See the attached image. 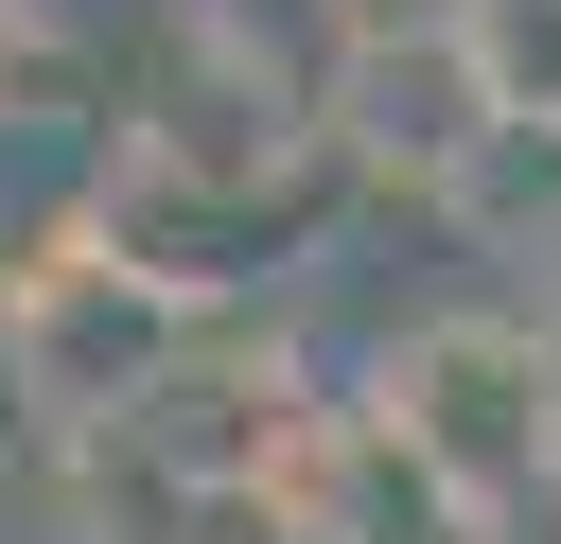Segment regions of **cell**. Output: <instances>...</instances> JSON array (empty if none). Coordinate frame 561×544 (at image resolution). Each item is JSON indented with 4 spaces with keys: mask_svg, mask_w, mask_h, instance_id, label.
<instances>
[{
    "mask_svg": "<svg viewBox=\"0 0 561 544\" xmlns=\"http://www.w3.org/2000/svg\"><path fill=\"white\" fill-rule=\"evenodd\" d=\"M543 386H561V333L508 316V298H438L368 351V439L456 509V526H526L543 509Z\"/></svg>",
    "mask_w": 561,
    "mask_h": 544,
    "instance_id": "cell-1",
    "label": "cell"
},
{
    "mask_svg": "<svg viewBox=\"0 0 561 544\" xmlns=\"http://www.w3.org/2000/svg\"><path fill=\"white\" fill-rule=\"evenodd\" d=\"M175 333H193V298H158L88 211H53V228L0 263V404H18L35 439H105V421L175 369Z\"/></svg>",
    "mask_w": 561,
    "mask_h": 544,
    "instance_id": "cell-2",
    "label": "cell"
},
{
    "mask_svg": "<svg viewBox=\"0 0 561 544\" xmlns=\"http://www.w3.org/2000/svg\"><path fill=\"white\" fill-rule=\"evenodd\" d=\"M123 158H158V175H228V193L333 175V158H316V88H298L280 35L228 18V0H175V18L140 35V70H123Z\"/></svg>",
    "mask_w": 561,
    "mask_h": 544,
    "instance_id": "cell-3",
    "label": "cell"
},
{
    "mask_svg": "<svg viewBox=\"0 0 561 544\" xmlns=\"http://www.w3.org/2000/svg\"><path fill=\"white\" fill-rule=\"evenodd\" d=\"M473 140H491V105H473V70H456V18L438 35H351L333 70H316V158L351 175V193H456L473 175Z\"/></svg>",
    "mask_w": 561,
    "mask_h": 544,
    "instance_id": "cell-4",
    "label": "cell"
},
{
    "mask_svg": "<svg viewBox=\"0 0 561 544\" xmlns=\"http://www.w3.org/2000/svg\"><path fill=\"white\" fill-rule=\"evenodd\" d=\"M456 70L491 123H561V0H456Z\"/></svg>",
    "mask_w": 561,
    "mask_h": 544,
    "instance_id": "cell-5",
    "label": "cell"
},
{
    "mask_svg": "<svg viewBox=\"0 0 561 544\" xmlns=\"http://www.w3.org/2000/svg\"><path fill=\"white\" fill-rule=\"evenodd\" d=\"M18 105H70V35H53V0H0V123Z\"/></svg>",
    "mask_w": 561,
    "mask_h": 544,
    "instance_id": "cell-6",
    "label": "cell"
},
{
    "mask_svg": "<svg viewBox=\"0 0 561 544\" xmlns=\"http://www.w3.org/2000/svg\"><path fill=\"white\" fill-rule=\"evenodd\" d=\"M438 18H456V0H333V53H351V35H438Z\"/></svg>",
    "mask_w": 561,
    "mask_h": 544,
    "instance_id": "cell-7",
    "label": "cell"
},
{
    "mask_svg": "<svg viewBox=\"0 0 561 544\" xmlns=\"http://www.w3.org/2000/svg\"><path fill=\"white\" fill-rule=\"evenodd\" d=\"M543 509H561V386H543Z\"/></svg>",
    "mask_w": 561,
    "mask_h": 544,
    "instance_id": "cell-8",
    "label": "cell"
},
{
    "mask_svg": "<svg viewBox=\"0 0 561 544\" xmlns=\"http://www.w3.org/2000/svg\"><path fill=\"white\" fill-rule=\"evenodd\" d=\"M543 298H561V246H543ZM543 333H561V316H543Z\"/></svg>",
    "mask_w": 561,
    "mask_h": 544,
    "instance_id": "cell-9",
    "label": "cell"
},
{
    "mask_svg": "<svg viewBox=\"0 0 561 544\" xmlns=\"http://www.w3.org/2000/svg\"><path fill=\"white\" fill-rule=\"evenodd\" d=\"M0 439H18V404H0Z\"/></svg>",
    "mask_w": 561,
    "mask_h": 544,
    "instance_id": "cell-10",
    "label": "cell"
}]
</instances>
